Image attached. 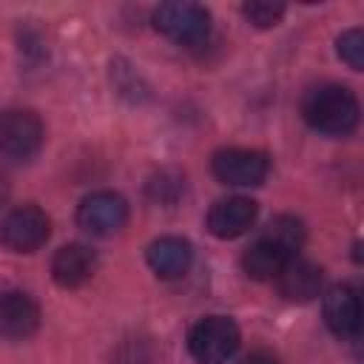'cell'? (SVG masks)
Returning a JSON list of instances; mask_svg holds the SVG:
<instances>
[{
    "label": "cell",
    "mask_w": 364,
    "mask_h": 364,
    "mask_svg": "<svg viewBox=\"0 0 364 364\" xmlns=\"http://www.w3.org/2000/svg\"><path fill=\"white\" fill-rule=\"evenodd\" d=\"M304 242V225L296 216H276L267 230L245 250L242 267L250 279H276V273L296 256Z\"/></svg>",
    "instance_id": "obj_1"
},
{
    "label": "cell",
    "mask_w": 364,
    "mask_h": 364,
    "mask_svg": "<svg viewBox=\"0 0 364 364\" xmlns=\"http://www.w3.org/2000/svg\"><path fill=\"white\" fill-rule=\"evenodd\" d=\"M358 100L350 88L324 82L304 94L301 100V117L304 122L327 136H344L358 125Z\"/></svg>",
    "instance_id": "obj_2"
},
{
    "label": "cell",
    "mask_w": 364,
    "mask_h": 364,
    "mask_svg": "<svg viewBox=\"0 0 364 364\" xmlns=\"http://www.w3.org/2000/svg\"><path fill=\"white\" fill-rule=\"evenodd\" d=\"M239 347V327L228 316H205L188 333V350L196 364H228Z\"/></svg>",
    "instance_id": "obj_3"
},
{
    "label": "cell",
    "mask_w": 364,
    "mask_h": 364,
    "mask_svg": "<svg viewBox=\"0 0 364 364\" xmlns=\"http://www.w3.org/2000/svg\"><path fill=\"white\" fill-rule=\"evenodd\" d=\"M43 122L28 108H11L0 117V154L6 159L26 162L31 159L43 145Z\"/></svg>",
    "instance_id": "obj_4"
},
{
    "label": "cell",
    "mask_w": 364,
    "mask_h": 364,
    "mask_svg": "<svg viewBox=\"0 0 364 364\" xmlns=\"http://www.w3.org/2000/svg\"><path fill=\"white\" fill-rule=\"evenodd\" d=\"M154 26L165 37H171L182 46H193L208 37L210 14L199 3H162L154 11Z\"/></svg>",
    "instance_id": "obj_5"
},
{
    "label": "cell",
    "mask_w": 364,
    "mask_h": 364,
    "mask_svg": "<svg viewBox=\"0 0 364 364\" xmlns=\"http://www.w3.org/2000/svg\"><path fill=\"white\" fill-rule=\"evenodd\" d=\"M51 233L48 216L37 205H20L6 213L0 222V242L14 253H31L37 250Z\"/></svg>",
    "instance_id": "obj_6"
},
{
    "label": "cell",
    "mask_w": 364,
    "mask_h": 364,
    "mask_svg": "<svg viewBox=\"0 0 364 364\" xmlns=\"http://www.w3.org/2000/svg\"><path fill=\"white\" fill-rule=\"evenodd\" d=\"M210 168L219 182L236 185V188H250V185L264 182L270 162L262 151H253V148H222L213 154Z\"/></svg>",
    "instance_id": "obj_7"
},
{
    "label": "cell",
    "mask_w": 364,
    "mask_h": 364,
    "mask_svg": "<svg viewBox=\"0 0 364 364\" xmlns=\"http://www.w3.org/2000/svg\"><path fill=\"white\" fill-rule=\"evenodd\" d=\"M128 219V205L114 191H97L85 196L77 208V225L91 236H111L122 230Z\"/></svg>",
    "instance_id": "obj_8"
},
{
    "label": "cell",
    "mask_w": 364,
    "mask_h": 364,
    "mask_svg": "<svg viewBox=\"0 0 364 364\" xmlns=\"http://www.w3.org/2000/svg\"><path fill=\"white\" fill-rule=\"evenodd\" d=\"M40 327V307L23 290L0 293V336L9 341H23Z\"/></svg>",
    "instance_id": "obj_9"
},
{
    "label": "cell",
    "mask_w": 364,
    "mask_h": 364,
    "mask_svg": "<svg viewBox=\"0 0 364 364\" xmlns=\"http://www.w3.org/2000/svg\"><path fill=\"white\" fill-rule=\"evenodd\" d=\"M256 202L247 199V196H228V199H219L210 213H208V228L213 236L219 239H236L242 233H247L256 222Z\"/></svg>",
    "instance_id": "obj_10"
},
{
    "label": "cell",
    "mask_w": 364,
    "mask_h": 364,
    "mask_svg": "<svg viewBox=\"0 0 364 364\" xmlns=\"http://www.w3.org/2000/svg\"><path fill=\"white\" fill-rule=\"evenodd\" d=\"M324 318H327V327L338 338L358 336V327H361V301H358L355 287H350V284H333L324 293Z\"/></svg>",
    "instance_id": "obj_11"
},
{
    "label": "cell",
    "mask_w": 364,
    "mask_h": 364,
    "mask_svg": "<svg viewBox=\"0 0 364 364\" xmlns=\"http://www.w3.org/2000/svg\"><path fill=\"white\" fill-rule=\"evenodd\" d=\"M97 270V256L88 245L71 242L63 245L51 259V276L60 287H80L85 284Z\"/></svg>",
    "instance_id": "obj_12"
},
{
    "label": "cell",
    "mask_w": 364,
    "mask_h": 364,
    "mask_svg": "<svg viewBox=\"0 0 364 364\" xmlns=\"http://www.w3.org/2000/svg\"><path fill=\"white\" fill-rule=\"evenodd\" d=\"M276 284L287 301H313L321 290V270H318V264H313L301 256H293L276 273Z\"/></svg>",
    "instance_id": "obj_13"
},
{
    "label": "cell",
    "mask_w": 364,
    "mask_h": 364,
    "mask_svg": "<svg viewBox=\"0 0 364 364\" xmlns=\"http://www.w3.org/2000/svg\"><path fill=\"white\" fill-rule=\"evenodd\" d=\"M193 262V250L179 236H159L148 245V264L159 279H179L188 273Z\"/></svg>",
    "instance_id": "obj_14"
},
{
    "label": "cell",
    "mask_w": 364,
    "mask_h": 364,
    "mask_svg": "<svg viewBox=\"0 0 364 364\" xmlns=\"http://www.w3.org/2000/svg\"><path fill=\"white\" fill-rule=\"evenodd\" d=\"M242 14L259 26V28H270L276 26L282 17H284V6L282 3H270V0H253V3H245L242 6Z\"/></svg>",
    "instance_id": "obj_15"
},
{
    "label": "cell",
    "mask_w": 364,
    "mask_h": 364,
    "mask_svg": "<svg viewBox=\"0 0 364 364\" xmlns=\"http://www.w3.org/2000/svg\"><path fill=\"white\" fill-rule=\"evenodd\" d=\"M338 57L353 71L364 68V34H361V28H350V31H344L338 37Z\"/></svg>",
    "instance_id": "obj_16"
},
{
    "label": "cell",
    "mask_w": 364,
    "mask_h": 364,
    "mask_svg": "<svg viewBox=\"0 0 364 364\" xmlns=\"http://www.w3.org/2000/svg\"><path fill=\"white\" fill-rule=\"evenodd\" d=\"M242 364H279V358L270 355V353H264V350H256L247 358H242Z\"/></svg>",
    "instance_id": "obj_17"
},
{
    "label": "cell",
    "mask_w": 364,
    "mask_h": 364,
    "mask_svg": "<svg viewBox=\"0 0 364 364\" xmlns=\"http://www.w3.org/2000/svg\"><path fill=\"white\" fill-rule=\"evenodd\" d=\"M6 193H9V182H6V173L0 171V202L6 199Z\"/></svg>",
    "instance_id": "obj_18"
}]
</instances>
